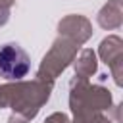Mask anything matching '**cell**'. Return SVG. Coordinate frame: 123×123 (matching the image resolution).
Segmentation results:
<instances>
[{
    "label": "cell",
    "mask_w": 123,
    "mask_h": 123,
    "mask_svg": "<svg viewBox=\"0 0 123 123\" xmlns=\"http://www.w3.org/2000/svg\"><path fill=\"white\" fill-rule=\"evenodd\" d=\"M31 69L29 54L15 42H6L0 46V77L8 81L23 79Z\"/></svg>",
    "instance_id": "1"
}]
</instances>
